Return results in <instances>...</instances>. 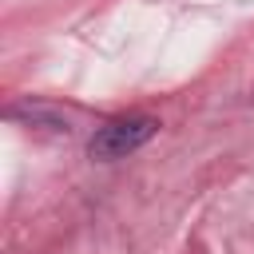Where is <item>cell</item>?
Segmentation results:
<instances>
[{"label":"cell","instance_id":"obj_1","mask_svg":"<svg viewBox=\"0 0 254 254\" xmlns=\"http://www.w3.org/2000/svg\"><path fill=\"white\" fill-rule=\"evenodd\" d=\"M159 131V123L151 115H123V119H111L103 123L95 135H91V159H123L131 151H139L151 135Z\"/></svg>","mask_w":254,"mask_h":254}]
</instances>
